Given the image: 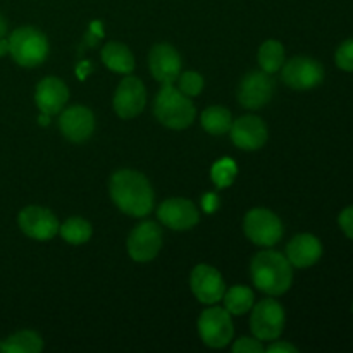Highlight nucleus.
I'll return each instance as SVG.
<instances>
[{"mask_svg": "<svg viewBox=\"0 0 353 353\" xmlns=\"http://www.w3.org/2000/svg\"><path fill=\"white\" fill-rule=\"evenodd\" d=\"M162 247V233L152 221L138 224L128 238V254L137 262H150Z\"/></svg>", "mask_w": 353, "mask_h": 353, "instance_id": "nucleus-9", "label": "nucleus"}, {"mask_svg": "<svg viewBox=\"0 0 353 353\" xmlns=\"http://www.w3.org/2000/svg\"><path fill=\"white\" fill-rule=\"evenodd\" d=\"M252 279L261 292L271 296H279L286 293L292 286L293 271L292 264L283 254L274 250L259 252L252 259Z\"/></svg>", "mask_w": 353, "mask_h": 353, "instance_id": "nucleus-2", "label": "nucleus"}, {"mask_svg": "<svg viewBox=\"0 0 353 353\" xmlns=\"http://www.w3.org/2000/svg\"><path fill=\"white\" fill-rule=\"evenodd\" d=\"M199 333L207 347L224 348L233 340L234 330L231 314L221 307H210L203 310L199 319Z\"/></svg>", "mask_w": 353, "mask_h": 353, "instance_id": "nucleus-6", "label": "nucleus"}, {"mask_svg": "<svg viewBox=\"0 0 353 353\" xmlns=\"http://www.w3.org/2000/svg\"><path fill=\"white\" fill-rule=\"evenodd\" d=\"M281 78L290 88L305 92L316 88L324 79V68L321 62L310 57H293L283 64Z\"/></svg>", "mask_w": 353, "mask_h": 353, "instance_id": "nucleus-8", "label": "nucleus"}, {"mask_svg": "<svg viewBox=\"0 0 353 353\" xmlns=\"http://www.w3.org/2000/svg\"><path fill=\"white\" fill-rule=\"evenodd\" d=\"M6 33H7V23L6 19H3L2 14H0V38L6 37Z\"/></svg>", "mask_w": 353, "mask_h": 353, "instance_id": "nucleus-34", "label": "nucleus"}, {"mask_svg": "<svg viewBox=\"0 0 353 353\" xmlns=\"http://www.w3.org/2000/svg\"><path fill=\"white\" fill-rule=\"evenodd\" d=\"M102 61L110 71L130 74L134 69V57L130 48L119 41H109L102 48Z\"/></svg>", "mask_w": 353, "mask_h": 353, "instance_id": "nucleus-20", "label": "nucleus"}, {"mask_svg": "<svg viewBox=\"0 0 353 353\" xmlns=\"http://www.w3.org/2000/svg\"><path fill=\"white\" fill-rule=\"evenodd\" d=\"M274 93V81L265 71L248 72L238 88V100L247 109H261Z\"/></svg>", "mask_w": 353, "mask_h": 353, "instance_id": "nucleus-12", "label": "nucleus"}, {"mask_svg": "<svg viewBox=\"0 0 353 353\" xmlns=\"http://www.w3.org/2000/svg\"><path fill=\"white\" fill-rule=\"evenodd\" d=\"M250 326L257 340H278L285 327V310L274 299L262 300L252 310Z\"/></svg>", "mask_w": 353, "mask_h": 353, "instance_id": "nucleus-7", "label": "nucleus"}, {"mask_svg": "<svg viewBox=\"0 0 353 353\" xmlns=\"http://www.w3.org/2000/svg\"><path fill=\"white\" fill-rule=\"evenodd\" d=\"M233 117L226 107H207L202 114V128L210 134H224L231 130Z\"/></svg>", "mask_w": 353, "mask_h": 353, "instance_id": "nucleus-22", "label": "nucleus"}, {"mask_svg": "<svg viewBox=\"0 0 353 353\" xmlns=\"http://www.w3.org/2000/svg\"><path fill=\"white\" fill-rule=\"evenodd\" d=\"M259 64L262 71L272 72L279 71L285 64V47L278 40H268L259 48Z\"/></svg>", "mask_w": 353, "mask_h": 353, "instance_id": "nucleus-24", "label": "nucleus"}, {"mask_svg": "<svg viewBox=\"0 0 353 353\" xmlns=\"http://www.w3.org/2000/svg\"><path fill=\"white\" fill-rule=\"evenodd\" d=\"M179 83V92L185 93L186 97H195L202 92L203 88V78L195 71H188L179 74L178 78Z\"/></svg>", "mask_w": 353, "mask_h": 353, "instance_id": "nucleus-27", "label": "nucleus"}, {"mask_svg": "<svg viewBox=\"0 0 353 353\" xmlns=\"http://www.w3.org/2000/svg\"><path fill=\"white\" fill-rule=\"evenodd\" d=\"M59 128L68 140L81 143L92 137L93 130H95V117L88 107L72 105L61 114Z\"/></svg>", "mask_w": 353, "mask_h": 353, "instance_id": "nucleus-16", "label": "nucleus"}, {"mask_svg": "<svg viewBox=\"0 0 353 353\" xmlns=\"http://www.w3.org/2000/svg\"><path fill=\"white\" fill-rule=\"evenodd\" d=\"M338 223H340L341 231H343L350 240H353V205L341 210L340 217H338Z\"/></svg>", "mask_w": 353, "mask_h": 353, "instance_id": "nucleus-30", "label": "nucleus"}, {"mask_svg": "<svg viewBox=\"0 0 353 353\" xmlns=\"http://www.w3.org/2000/svg\"><path fill=\"white\" fill-rule=\"evenodd\" d=\"M9 54L23 68H37L48 55L47 37L37 28H17L9 37Z\"/></svg>", "mask_w": 353, "mask_h": 353, "instance_id": "nucleus-4", "label": "nucleus"}, {"mask_svg": "<svg viewBox=\"0 0 353 353\" xmlns=\"http://www.w3.org/2000/svg\"><path fill=\"white\" fill-rule=\"evenodd\" d=\"M69 99V90L62 79L55 78V76H48L43 78L37 85V92H34V102L37 107L41 110V114L47 116H54V114L61 112L64 109L65 102Z\"/></svg>", "mask_w": 353, "mask_h": 353, "instance_id": "nucleus-18", "label": "nucleus"}, {"mask_svg": "<svg viewBox=\"0 0 353 353\" xmlns=\"http://www.w3.org/2000/svg\"><path fill=\"white\" fill-rule=\"evenodd\" d=\"M9 54V40H6V38H0V57L2 55Z\"/></svg>", "mask_w": 353, "mask_h": 353, "instance_id": "nucleus-33", "label": "nucleus"}, {"mask_svg": "<svg viewBox=\"0 0 353 353\" xmlns=\"http://www.w3.org/2000/svg\"><path fill=\"white\" fill-rule=\"evenodd\" d=\"M203 207H205L207 210H214L217 207V199L214 195H207V196H203Z\"/></svg>", "mask_w": 353, "mask_h": 353, "instance_id": "nucleus-32", "label": "nucleus"}, {"mask_svg": "<svg viewBox=\"0 0 353 353\" xmlns=\"http://www.w3.org/2000/svg\"><path fill=\"white\" fill-rule=\"evenodd\" d=\"M264 350L265 348L257 338H241L233 345L234 353H262Z\"/></svg>", "mask_w": 353, "mask_h": 353, "instance_id": "nucleus-29", "label": "nucleus"}, {"mask_svg": "<svg viewBox=\"0 0 353 353\" xmlns=\"http://www.w3.org/2000/svg\"><path fill=\"white\" fill-rule=\"evenodd\" d=\"M154 112L159 123L171 130H185L195 119V105L190 97L179 92L172 85H162L155 97Z\"/></svg>", "mask_w": 353, "mask_h": 353, "instance_id": "nucleus-3", "label": "nucleus"}, {"mask_svg": "<svg viewBox=\"0 0 353 353\" xmlns=\"http://www.w3.org/2000/svg\"><path fill=\"white\" fill-rule=\"evenodd\" d=\"M238 168L231 159H221L219 162H216L212 168V181L216 183L219 188H226L236 178Z\"/></svg>", "mask_w": 353, "mask_h": 353, "instance_id": "nucleus-26", "label": "nucleus"}, {"mask_svg": "<svg viewBox=\"0 0 353 353\" xmlns=\"http://www.w3.org/2000/svg\"><path fill=\"white\" fill-rule=\"evenodd\" d=\"M190 288H192L196 300L207 303V305H214L219 300H223L224 292H226V286H224L223 276L219 274V271L205 264L196 265L192 271Z\"/></svg>", "mask_w": 353, "mask_h": 353, "instance_id": "nucleus-11", "label": "nucleus"}, {"mask_svg": "<svg viewBox=\"0 0 353 353\" xmlns=\"http://www.w3.org/2000/svg\"><path fill=\"white\" fill-rule=\"evenodd\" d=\"M231 140L241 150H257L268 140L264 121L255 116H243L231 124Z\"/></svg>", "mask_w": 353, "mask_h": 353, "instance_id": "nucleus-17", "label": "nucleus"}, {"mask_svg": "<svg viewBox=\"0 0 353 353\" xmlns=\"http://www.w3.org/2000/svg\"><path fill=\"white\" fill-rule=\"evenodd\" d=\"M224 307L233 316H241L254 307V292L247 286H233L224 292Z\"/></svg>", "mask_w": 353, "mask_h": 353, "instance_id": "nucleus-23", "label": "nucleus"}, {"mask_svg": "<svg viewBox=\"0 0 353 353\" xmlns=\"http://www.w3.org/2000/svg\"><path fill=\"white\" fill-rule=\"evenodd\" d=\"M59 233L68 243L81 245L92 238V226L83 217H71L62 226H59Z\"/></svg>", "mask_w": 353, "mask_h": 353, "instance_id": "nucleus-25", "label": "nucleus"}, {"mask_svg": "<svg viewBox=\"0 0 353 353\" xmlns=\"http://www.w3.org/2000/svg\"><path fill=\"white\" fill-rule=\"evenodd\" d=\"M43 348V340L34 331H17L0 343L2 353H38Z\"/></svg>", "mask_w": 353, "mask_h": 353, "instance_id": "nucleus-21", "label": "nucleus"}, {"mask_svg": "<svg viewBox=\"0 0 353 353\" xmlns=\"http://www.w3.org/2000/svg\"><path fill=\"white\" fill-rule=\"evenodd\" d=\"M147 103V93H145L143 83L134 76H126L119 83L114 95V110L123 119H131L141 114Z\"/></svg>", "mask_w": 353, "mask_h": 353, "instance_id": "nucleus-13", "label": "nucleus"}, {"mask_svg": "<svg viewBox=\"0 0 353 353\" xmlns=\"http://www.w3.org/2000/svg\"><path fill=\"white\" fill-rule=\"evenodd\" d=\"M243 231L259 247H272L283 236V224L274 212L268 209H252L245 216Z\"/></svg>", "mask_w": 353, "mask_h": 353, "instance_id": "nucleus-5", "label": "nucleus"}, {"mask_svg": "<svg viewBox=\"0 0 353 353\" xmlns=\"http://www.w3.org/2000/svg\"><path fill=\"white\" fill-rule=\"evenodd\" d=\"M21 231L33 240H50L59 233V221L48 209L30 205L23 209L17 217Z\"/></svg>", "mask_w": 353, "mask_h": 353, "instance_id": "nucleus-10", "label": "nucleus"}, {"mask_svg": "<svg viewBox=\"0 0 353 353\" xmlns=\"http://www.w3.org/2000/svg\"><path fill=\"white\" fill-rule=\"evenodd\" d=\"M269 353H296V348L286 341H274L271 347H268Z\"/></svg>", "mask_w": 353, "mask_h": 353, "instance_id": "nucleus-31", "label": "nucleus"}, {"mask_svg": "<svg viewBox=\"0 0 353 353\" xmlns=\"http://www.w3.org/2000/svg\"><path fill=\"white\" fill-rule=\"evenodd\" d=\"M334 61L340 69L347 72H353V38L343 41V43L338 47L336 55H334Z\"/></svg>", "mask_w": 353, "mask_h": 353, "instance_id": "nucleus-28", "label": "nucleus"}, {"mask_svg": "<svg viewBox=\"0 0 353 353\" xmlns=\"http://www.w3.org/2000/svg\"><path fill=\"white\" fill-rule=\"evenodd\" d=\"M157 217L164 226L176 231L192 230L200 219L199 209L186 199H169L162 202Z\"/></svg>", "mask_w": 353, "mask_h": 353, "instance_id": "nucleus-15", "label": "nucleus"}, {"mask_svg": "<svg viewBox=\"0 0 353 353\" xmlns=\"http://www.w3.org/2000/svg\"><path fill=\"white\" fill-rule=\"evenodd\" d=\"M323 255V245L314 234H299L286 247V259L295 268L305 269L316 264Z\"/></svg>", "mask_w": 353, "mask_h": 353, "instance_id": "nucleus-19", "label": "nucleus"}, {"mask_svg": "<svg viewBox=\"0 0 353 353\" xmlns=\"http://www.w3.org/2000/svg\"><path fill=\"white\" fill-rule=\"evenodd\" d=\"M150 72L162 85H172L181 72V57L172 45H155L148 55Z\"/></svg>", "mask_w": 353, "mask_h": 353, "instance_id": "nucleus-14", "label": "nucleus"}, {"mask_svg": "<svg viewBox=\"0 0 353 353\" xmlns=\"http://www.w3.org/2000/svg\"><path fill=\"white\" fill-rule=\"evenodd\" d=\"M109 192L117 209L133 217H143L154 207V190L141 172L121 169L114 172Z\"/></svg>", "mask_w": 353, "mask_h": 353, "instance_id": "nucleus-1", "label": "nucleus"}]
</instances>
